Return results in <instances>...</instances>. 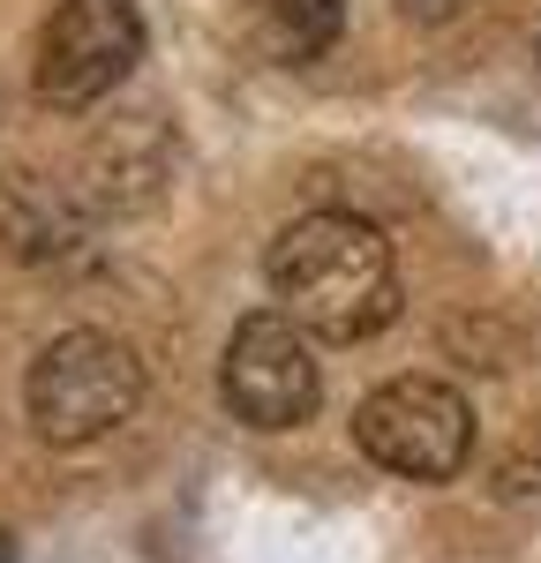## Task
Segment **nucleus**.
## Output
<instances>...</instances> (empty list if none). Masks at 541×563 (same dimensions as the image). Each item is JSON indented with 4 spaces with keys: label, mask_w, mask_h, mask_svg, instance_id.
Wrapping results in <instances>:
<instances>
[{
    "label": "nucleus",
    "mask_w": 541,
    "mask_h": 563,
    "mask_svg": "<svg viewBox=\"0 0 541 563\" xmlns=\"http://www.w3.org/2000/svg\"><path fill=\"white\" fill-rule=\"evenodd\" d=\"M270 294L286 301V316L316 331V339H376L399 316V263L391 241L354 211H309L294 218L264 256Z\"/></svg>",
    "instance_id": "1"
},
{
    "label": "nucleus",
    "mask_w": 541,
    "mask_h": 563,
    "mask_svg": "<svg viewBox=\"0 0 541 563\" xmlns=\"http://www.w3.org/2000/svg\"><path fill=\"white\" fill-rule=\"evenodd\" d=\"M135 398H143V361L113 331L53 339L23 376V406L45 443H98L135 413Z\"/></svg>",
    "instance_id": "2"
},
{
    "label": "nucleus",
    "mask_w": 541,
    "mask_h": 563,
    "mask_svg": "<svg viewBox=\"0 0 541 563\" xmlns=\"http://www.w3.org/2000/svg\"><path fill=\"white\" fill-rule=\"evenodd\" d=\"M354 443L399 481H451L474 459V413L437 376H399V384L361 398Z\"/></svg>",
    "instance_id": "3"
},
{
    "label": "nucleus",
    "mask_w": 541,
    "mask_h": 563,
    "mask_svg": "<svg viewBox=\"0 0 541 563\" xmlns=\"http://www.w3.org/2000/svg\"><path fill=\"white\" fill-rule=\"evenodd\" d=\"M135 60H143V15L129 0H60L38 31V98L84 113L129 84Z\"/></svg>",
    "instance_id": "4"
},
{
    "label": "nucleus",
    "mask_w": 541,
    "mask_h": 563,
    "mask_svg": "<svg viewBox=\"0 0 541 563\" xmlns=\"http://www.w3.org/2000/svg\"><path fill=\"white\" fill-rule=\"evenodd\" d=\"M219 398L233 406V421H249V429H294V421H309L316 398H323L309 331H301L286 308L249 316V323L225 339Z\"/></svg>",
    "instance_id": "5"
},
{
    "label": "nucleus",
    "mask_w": 541,
    "mask_h": 563,
    "mask_svg": "<svg viewBox=\"0 0 541 563\" xmlns=\"http://www.w3.org/2000/svg\"><path fill=\"white\" fill-rule=\"evenodd\" d=\"M0 241L23 263H53V256H68V249L84 241V218H76V203H68L53 180L8 174L0 180Z\"/></svg>",
    "instance_id": "6"
},
{
    "label": "nucleus",
    "mask_w": 541,
    "mask_h": 563,
    "mask_svg": "<svg viewBox=\"0 0 541 563\" xmlns=\"http://www.w3.org/2000/svg\"><path fill=\"white\" fill-rule=\"evenodd\" d=\"M241 23L270 60L301 68L316 53H331L339 23H346V0H241Z\"/></svg>",
    "instance_id": "7"
},
{
    "label": "nucleus",
    "mask_w": 541,
    "mask_h": 563,
    "mask_svg": "<svg viewBox=\"0 0 541 563\" xmlns=\"http://www.w3.org/2000/svg\"><path fill=\"white\" fill-rule=\"evenodd\" d=\"M399 8L413 15V23H444V15H459L466 0H399Z\"/></svg>",
    "instance_id": "8"
},
{
    "label": "nucleus",
    "mask_w": 541,
    "mask_h": 563,
    "mask_svg": "<svg viewBox=\"0 0 541 563\" xmlns=\"http://www.w3.org/2000/svg\"><path fill=\"white\" fill-rule=\"evenodd\" d=\"M0 563H15V533L8 526H0Z\"/></svg>",
    "instance_id": "9"
}]
</instances>
